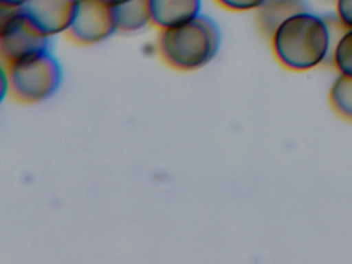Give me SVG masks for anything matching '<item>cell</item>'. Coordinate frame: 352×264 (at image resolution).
I'll use <instances>...</instances> for the list:
<instances>
[{
    "label": "cell",
    "mask_w": 352,
    "mask_h": 264,
    "mask_svg": "<svg viewBox=\"0 0 352 264\" xmlns=\"http://www.w3.org/2000/svg\"><path fill=\"white\" fill-rule=\"evenodd\" d=\"M276 61L292 72H306L331 58L333 26L308 8L294 12L280 23L269 37Z\"/></svg>",
    "instance_id": "cell-1"
},
{
    "label": "cell",
    "mask_w": 352,
    "mask_h": 264,
    "mask_svg": "<svg viewBox=\"0 0 352 264\" xmlns=\"http://www.w3.org/2000/svg\"><path fill=\"white\" fill-rule=\"evenodd\" d=\"M220 45L221 32L217 23L201 12L184 24L158 31L155 50L170 69L195 72L215 59Z\"/></svg>",
    "instance_id": "cell-2"
},
{
    "label": "cell",
    "mask_w": 352,
    "mask_h": 264,
    "mask_svg": "<svg viewBox=\"0 0 352 264\" xmlns=\"http://www.w3.org/2000/svg\"><path fill=\"white\" fill-rule=\"evenodd\" d=\"M3 66V91L23 104H36L52 97L63 82V69L52 52Z\"/></svg>",
    "instance_id": "cell-3"
},
{
    "label": "cell",
    "mask_w": 352,
    "mask_h": 264,
    "mask_svg": "<svg viewBox=\"0 0 352 264\" xmlns=\"http://www.w3.org/2000/svg\"><path fill=\"white\" fill-rule=\"evenodd\" d=\"M50 37L38 30L21 10H1L0 59L9 65L51 50Z\"/></svg>",
    "instance_id": "cell-4"
},
{
    "label": "cell",
    "mask_w": 352,
    "mask_h": 264,
    "mask_svg": "<svg viewBox=\"0 0 352 264\" xmlns=\"http://www.w3.org/2000/svg\"><path fill=\"white\" fill-rule=\"evenodd\" d=\"M117 33L113 8L100 0H79L75 16L67 32L76 45H98Z\"/></svg>",
    "instance_id": "cell-5"
},
{
    "label": "cell",
    "mask_w": 352,
    "mask_h": 264,
    "mask_svg": "<svg viewBox=\"0 0 352 264\" xmlns=\"http://www.w3.org/2000/svg\"><path fill=\"white\" fill-rule=\"evenodd\" d=\"M79 0H28L20 10L45 35L67 34Z\"/></svg>",
    "instance_id": "cell-6"
},
{
    "label": "cell",
    "mask_w": 352,
    "mask_h": 264,
    "mask_svg": "<svg viewBox=\"0 0 352 264\" xmlns=\"http://www.w3.org/2000/svg\"><path fill=\"white\" fill-rule=\"evenodd\" d=\"M152 27L158 31L184 24L201 14V0H146Z\"/></svg>",
    "instance_id": "cell-7"
},
{
    "label": "cell",
    "mask_w": 352,
    "mask_h": 264,
    "mask_svg": "<svg viewBox=\"0 0 352 264\" xmlns=\"http://www.w3.org/2000/svg\"><path fill=\"white\" fill-rule=\"evenodd\" d=\"M117 32L138 33L152 26L146 0H129L113 8Z\"/></svg>",
    "instance_id": "cell-8"
},
{
    "label": "cell",
    "mask_w": 352,
    "mask_h": 264,
    "mask_svg": "<svg viewBox=\"0 0 352 264\" xmlns=\"http://www.w3.org/2000/svg\"><path fill=\"white\" fill-rule=\"evenodd\" d=\"M306 8L305 0H267L256 10L259 28L270 37L280 23L294 12Z\"/></svg>",
    "instance_id": "cell-9"
},
{
    "label": "cell",
    "mask_w": 352,
    "mask_h": 264,
    "mask_svg": "<svg viewBox=\"0 0 352 264\" xmlns=\"http://www.w3.org/2000/svg\"><path fill=\"white\" fill-rule=\"evenodd\" d=\"M329 103L340 118L352 122V78H336L329 89Z\"/></svg>",
    "instance_id": "cell-10"
},
{
    "label": "cell",
    "mask_w": 352,
    "mask_h": 264,
    "mask_svg": "<svg viewBox=\"0 0 352 264\" xmlns=\"http://www.w3.org/2000/svg\"><path fill=\"white\" fill-rule=\"evenodd\" d=\"M331 59L339 76L352 78V28H342L336 37Z\"/></svg>",
    "instance_id": "cell-11"
},
{
    "label": "cell",
    "mask_w": 352,
    "mask_h": 264,
    "mask_svg": "<svg viewBox=\"0 0 352 264\" xmlns=\"http://www.w3.org/2000/svg\"><path fill=\"white\" fill-rule=\"evenodd\" d=\"M218 6L232 12H256L267 0H213Z\"/></svg>",
    "instance_id": "cell-12"
},
{
    "label": "cell",
    "mask_w": 352,
    "mask_h": 264,
    "mask_svg": "<svg viewBox=\"0 0 352 264\" xmlns=\"http://www.w3.org/2000/svg\"><path fill=\"white\" fill-rule=\"evenodd\" d=\"M336 19L342 28H352V0H335Z\"/></svg>",
    "instance_id": "cell-13"
},
{
    "label": "cell",
    "mask_w": 352,
    "mask_h": 264,
    "mask_svg": "<svg viewBox=\"0 0 352 264\" xmlns=\"http://www.w3.org/2000/svg\"><path fill=\"white\" fill-rule=\"evenodd\" d=\"M28 0H0L1 10H19Z\"/></svg>",
    "instance_id": "cell-14"
},
{
    "label": "cell",
    "mask_w": 352,
    "mask_h": 264,
    "mask_svg": "<svg viewBox=\"0 0 352 264\" xmlns=\"http://www.w3.org/2000/svg\"><path fill=\"white\" fill-rule=\"evenodd\" d=\"M100 1L108 4L109 6H111V8H115V6H119V4L124 3V2L129 1V0H100Z\"/></svg>",
    "instance_id": "cell-15"
}]
</instances>
